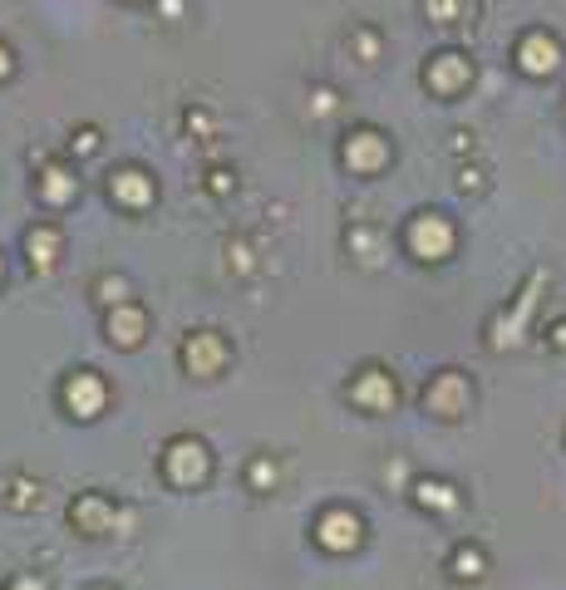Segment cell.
<instances>
[{
	"label": "cell",
	"instance_id": "15",
	"mask_svg": "<svg viewBox=\"0 0 566 590\" xmlns=\"http://www.w3.org/2000/svg\"><path fill=\"white\" fill-rule=\"evenodd\" d=\"M523 70H532V74L557 70V44L542 40V35H532V40L523 44Z\"/></svg>",
	"mask_w": 566,
	"mask_h": 590
},
{
	"label": "cell",
	"instance_id": "6",
	"mask_svg": "<svg viewBox=\"0 0 566 590\" xmlns=\"http://www.w3.org/2000/svg\"><path fill=\"white\" fill-rule=\"evenodd\" d=\"M183 365L188 374H198V379H212L222 365H226V345H222V335H212V330H202V335H192L188 345H183Z\"/></svg>",
	"mask_w": 566,
	"mask_h": 590
},
{
	"label": "cell",
	"instance_id": "22",
	"mask_svg": "<svg viewBox=\"0 0 566 590\" xmlns=\"http://www.w3.org/2000/svg\"><path fill=\"white\" fill-rule=\"evenodd\" d=\"M552 335H557V349H566V325H557V330H552Z\"/></svg>",
	"mask_w": 566,
	"mask_h": 590
},
{
	"label": "cell",
	"instance_id": "8",
	"mask_svg": "<svg viewBox=\"0 0 566 590\" xmlns=\"http://www.w3.org/2000/svg\"><path fill=\"white\" fill-rule=\"evenodd\" d=\"M350 399H355L360 408H394L400 389H394V379L384 369H365L355 384H350Z\"/></svg>",
	"mask_w": 566,
	"mask_h": 590
},
{
	"label": "cell",
	"instance_id": "17",
	"mask_svg": "<svg viewBox=\"0 0 566 590\" xmlns=\"http://www.w3.org/2000/svg\"><path fill=\"white\" fill-rule=\"evenodd\" d=\"M40 192H44V202H70L74 197V177L60 173V167H50V173L40 177Z\"/></svg>",
	"mask_w": 566,
	"mask_h": 590
},
{
	"label": "cell",
	"instance_id": "14",
	"mask_svg": "<svg viewBox=\"0 0 566 590\" xmlns=\"http://www.w3.org/2000/svg\"><path fill=\"white\" fill-rule=\"evenodd\" d=\"M453 576L458 581H483V571H488V556H483V547H473V541H463L458 551H453Z\"/></svg>",
	"mask_w": 566,
	"mask_h": 590
},
{
	"label": "cell",
	"instance_id": "20",
	"mask_svg": "<svg viewBox=\"0 0 566 590\" xmlns=\"http://www.w3.org/2000/svg\"><path fill=\"white\" fill-rule=\"evenodd\" d=\"M6 590H44V581L40 576H20V581H10Z\"/></svg>",
	"mask_w": 566,
	"mask_h": 590
},
{
	"label": "cell",
	"instance_id": "1",
	"mask_svg": "<svg viewBox=\"0 0 566 590\" xmlns=\"http://www.w3.org/2000/svg\"><path fill=\"white\" fill-rule=\"evenodd\" d=\"M163 468L178 487H198V482H208L212 458H208V448H202V438H173L163 452Z\"/></svg>",
	"mask_w": 566,
	"mask_h": 590
},
{
	"label": "cell",
	"instance_id": "19",
	"mask_svg": "<svg viewBox=\"0 0 566 590\" xmlns=\"http://www.w3.org/2000/svg\"><path fill=\"white\" fill-rule=\"evenodd\" d=\"M99 291H104L109 305H123V281H119V276H113V281H99Z\"/></svg>",
	"mask_w": 566,
	"mask_h": 590
},
{
	"label": "cell",
	"instance_id": "16",
	"mask_svg": "<svg viewBox=\"0 0 566 590\" xmlns=\"http://www.w3.org/2000/svg\"><path fill=\"white\" fill-rule=\"evenodd\" d=\"M458 79H468V64H463L458 54H438V64L428 70V84H434V89H453Z\"/></svg>",
	"mask_w": 566,
	"mask_h": 590
},
{
	"label": "cell",
	"instance_id": "21",
	"mask_svg": "<svg viewBox=\"0 0 566 590\" xmlns=\"http://www.w3.org/2000/svg\"><path fill=\"white\" fill-rule=\"evenodd\" d=\"M6 74H10V50L0 44V79H6Z\"/></svg>",
	"mask_w": 566,
	"mask_h": 590
},
{
	"label": "cell",
	"instance_id": "12",
	"mask_svg": "<svg viewBox=\"0 0 566 590\" xmlns=\"http://www.w3.org/2000/svg\"><path fill=\"white\" fill-rule=\"evenodd\" d=\"M26 246H30V266H54V256H60V232L54 226H36V232L26 236Z\"/></svg>",
	"mask_w": 566,
	"mask_h": 590
},
{
	"label": "cell",
	"instance_id": "23",
	"mask_svg": "<svg viewBox=\"0 0 566 590\" xmlns=\"http://www.w3.org/2000/svg\"><path fill=\"white\" fill-rule=\"evenodd\" d=\"M94 590H109V586H94Z\"/></svg>",
	"mask_w": 566,
	"mask_h": 590
},
{
	"label": "cell",
	"instance_id": "13",
	"mask_svg": "<svg viewBox=\"0 0 566 590\" xmlns=\"http://www.w3.org/2000/svg\"><path fill=\"white\" fill-rule=\"evenodd\" d=\"M113 197L129 202V207H143V202H153V183H149L143 173H133V167H129V173L113 177Z\"/></svg>",
	"mask_w": 566,
	"mask_h": 590
},
{
	"label": "cell",
	"instance_id": "2",
	"mask_svg": "<svg viewBox=\"0 0 566 590\" xmlns=\"http://www.w3.org/2000/svg\"><path fill=\"white\" fill-rule=\"evenodd\" d=\"M468 404H473V389H468V379H463L458 369H444L424 389V408L434 418H458V414H468Z\"/></svg>",
	"mask_w": 566,
	"mask_h": 590
},
{
	"label": "cell",
	"instance_id": "18",
	"mask_svg": "<svg viewBox=\"0 0 566 590\" xmlns=\"http://www.w3.org/2000/svg\"><path fill=\"white\" fill-rule=\"evenodd\" d=\"M271 482H276V462L256 458V462H252V487H271Z\"/></svg>",
	"mask_w": 566,
	"mask_h": 590
},
{
	"label": "cell",
	"instance_id": "7",
	"mask_svg": "<svg viewBox=\"0 0 566 590\" xmlns=\"http://www.w3.org/2000/svg\"><path fill=\"white\" fill-rule=\"evenodd\" d=\"M410 246L424 261H444L448 256V246H453V226L444 217H418L410 226Z\"/></svg>",
	"mask_w": 566,
	"mask_h": 590
},
{
	"label": "cell",
	"instance_id": "9",
	"mask_svg": "<svg viewBox=\"0 0 566 590\" xmlns=\"http://www.w3.org/2000/svg\"><path fill=\"white\" fill-rule=\"evenodd\" d=\"M143 325H149V315H143L139 305H129V301L109 311V339H113V345H123V349L139 345V339H143Z\"/></svg>",
	"mask_w": 566,
	"mask_h": 590
},
{
	"label": "cell",
	"instance_id": "4",
	"mask_svg": "<svg viewBox=\"0 0 566 590\" xmlns=\"http://www.w3.org/2000/svg\"><path fill=\"white\" fill-rule=\"evenodd\" d=\"M104 379L99 374H89V369H79L64 379V404H70V414L74 418H99L104 414Z\"/></svg>",
	"mask_w": 566,
	"mask_h": 590
},
{
	"label": "cell",
	"instance_id": "11",
	"mask_svg": "<svg viewBox=\"0 0 566 590\" xmlns=\"http://www.w3.org/2000/svg\"><path fill=\"white\" fill-rule=\"evenodd\" d=\"M414 502H418V507H434V512H453V507H458L463 497H458V487H453V482L428 478V482H418V487H414Z\"/></svg>",
	"mask_w": 566,
	"mask_h": 590
},
{
	"label": "cell",
	"instance_id": "10",
	"mask_svg": "<svg viewBox=\"0 0 566 590\" xmlns=\"http://www.w3.org/2000/svg\"><path fill=\"white\" fill-rule=\"evenodd\" d=\"M345 163H350V167H360V173L380 167V163H384V139H380V133H370V129L350 133V143H345Z\"/></svg>",
	"mask_w": 566,
	"mask_h": 590
},
{
	"label": "cell",
	"instance_id": "5",
	"mask_svg": "<svg viewBox=\"0 0 566 590\" xmlns=\"http://www.w3.org/2000/svg\"><path fill=\"white\" fill-rule=\"evenodd\" d=\"M315 541L325 551H355L360 547V517L345 512V507H331L321 521H315Z\"/></svg>",
	"mask_w": 566,
	"mask_h": 590
},
{
	"label": "cell",
	"instance_id": "3",
	"mask_svg": "<svg viewBox=\"0 0 566 590\" xmlns=\"http://www.w3.org/2000/svg\"><path fill=\"white\" fill-rule=\"evenodd\" d=\"M70 521L84 531V537H109L113 527H129V512H119L109 497L89 492V497H79V502L70 507Z\"/></svg>",
	"mask_w": 566,
	"mask_h": 590
}]
</instances>
